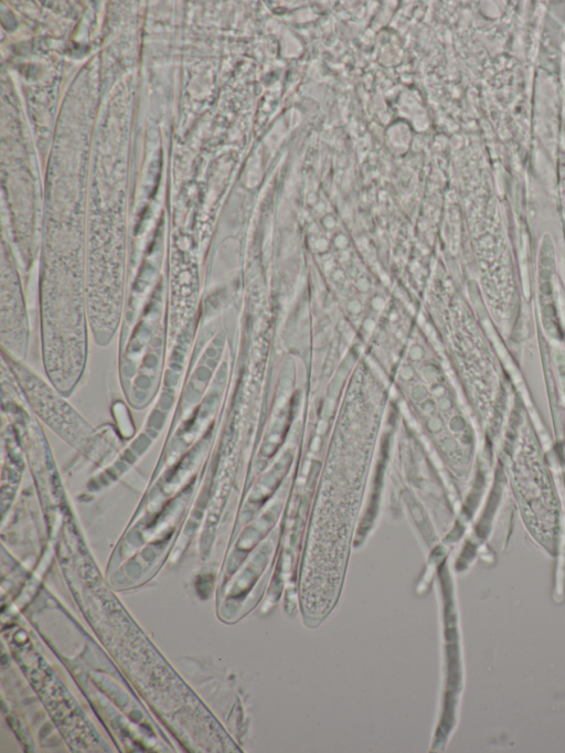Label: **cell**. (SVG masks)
<instances>
[{
    "label": "cell",
    "instance_id": "6da1fadb",
    "mask_svg": "<svg viewBox=\"0 0 565 753\" xmlns=\"http://www.w3.org/2000/svg\"><path fill=\"white\" fill-rule=\"evenodd\" d=\"M29 327L18 272L10 264L1 271V340L8 356L20 360L28 348Z\"/></svg>",
    "mask_w": 565,
    "mask_h": 753
}]
</instances>
